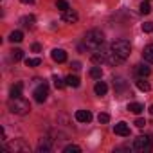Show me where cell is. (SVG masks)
<instances>
[{"instance_id": "obj_1", "label": "cell", "mask_w": 153, "mask_h": 153, "mask_svg": "<svg viewBox=\"0 0 153 153\" xmlns=\"http://www.w3.org/2000/svg\"><path fill=\"white\" fill-rule=\"evenodd\" d=\"M105 43V34L97 29H92L85 34V40H83V47H87L88 51H99L101 45Z\"/></svg>"}, {"instance_id": "obj_14", "label": "cell", "mask_w": 153, "mask_h": 153, "mask_svg": "<svg viewBox=\"0 0 153 153\" xmlns=\"http://www.w3.org/2000/svg\"><path fill=\"white\" fill-rule=\"evenodd\" d=\"M65 83L68 85V87H72V88H78L79 87V78H78V76H67V78H65Z\"/></svg>"}, {"instance_id": "obj_6", "label": "cell", "mask_w": 153, "mask_h": 153, "mask_svg": "<svg viewBox=\"0 0 153 153\" xmlns=\"http://www.w3.org/2000/svg\"><path fill=\"white\" fill-rule=\"evenodd\" d=\"M33 96H34V99H36L38 103H43V101L47 99V96H49V87H47V83H40V85L34 88Z\"/></svg>"}, {"instance_id": "obj_9", "label": "cell", "mask_w": 153, "mask_h": 153, "mask_svg": "<svg viewBox=\"0 0 153 153\" xmlns=\"http://www.w3.org/2000/svg\"><path fill=\"white\" fill-rule=\"evenodd\" d=\"M114 88H115V92L119 94V97H123L121 94L128 90V83H126L123 78H115V79H114Z\"/></svg>"}, {"instance_id": "obj_11", "label": "cell", "mask_w": 153, "mask_h": 153, "mask_svg": "<svg viewBox=\"0 0 153 153\" xmlns=\"http://www.w3.org/2000/svg\"><path fill=\"white\" fill-rule=\"evenodd\" d=\"M76 121H79V123H90L92 121V114L88 110H78V112H76Z\"/></svg>"}, {"instance_id": "obj_10", "label": "cell", "mask_w": 153, "mask_h": 153, "mask_svg": "<svg viewBox=\"0 0 153 153\" xmlns=\"http://www.w3.org/2000/svg\"><path fill=\"white\" fill-rule=\"evenodd\" d=\"M51 56H52V59H54L56 63H63V61L67 59V52H65L63 49H52Z\"/></svg>"}, {"instance_id": "obj_22", "label": "cell", "mask_w": 153, "mask_h": 153, "mask_svg": "<svg viewBox=\"0 0 153 153\" xmlns=\"http://www.w3.org/2000/svg\"><path fill=\"white\" fill-rule=\"evenodd\" d=\"M22 58H24V51H22V49H13V51H11V59H13L15 63L20 61Z\"/></svg>"}, {"instance_id": "obj_26", "label": "cell", "mask_w": 153, "mask_h": 153, "mask_svg": "<svg viewBox=\"0 0 153 153\" xmlns=\"http://www.w3.org/2000/svg\"><path fill=\"white\" fill-rule=\"evenodd\" d=\"M137 88H139V90H142V92H148L151 87H149V83H148V81H144V79H139V81H137Z\"/></svg>"}, {"instance_id": "obj_12", "label": "cell", "mask_w": 153, "mask_h": 153, "mask_svg": "<svg viewBox=\"0 0 153 153\" xmlns=\"http://www.w3.org/2000/svg\"><path fill=\"white\" fill-rule=\"evenodd\" d=\"M94 92H96L97 96H105V94L108 92L106 83H105V81H97V83H96V87H94Z\"/></svg>"}, {"instance_id": "obj_5", "label": "cell", "mask_w": 153, "mask_h": 153, "mask_svg": "<svg viewBox=\"0 0 153 153\" xmlns=\"http://www.w3.org/2000/svg\"><path fill=\"white\" fill-rule=\"evenodd\" d=\"M4 149L13 151V153H29V151H31L29 144H27L24 139H15L13 142H9L7 146H4Z\"/></svg>"}, {"instance_id": "obj_8", "label": "cell", "mask_w": 153, "mask_h": 153, "mask_svg": "<svg viewBox=\"0 0 153 153\" xmlns=\"http://www.w3.org/2000/svg\"><path fill=\"white\" fill-rule=\"evenodd\" d=\"M114 131H115L117 135H121V137H128V135H130V126H128V123L121 121V123H117V124L114 126Z\"/></svg>"}, {"instance_id": "obj_3", "label": "cell", "mask_w": 153, "mask_h": 153, "mask_svg": "<svg viewBox=\"0 0 153 153\" xmlns=\"http://www.w3.org/2000/svg\"><path fill=\"white\" fill-rule=\"evenodd\" d=\"M7 106H9V110H11L13 114H18V115H25V114H29V110H31L29 101H25L24 97H11L9 103H7Z\"/></svg>"}, {"instance_id": "obj_21", "label": "cell", "mask_w": 153, "mask_h": 153, "mask_svg": "<svg viewBox=\"0 0 153 153\" xmlns=\"http://www.w3.org/2000/svg\"><path fill=\"white\" fill-rule=\"evenodd\" d=\"M128 110H130L131 114H140V112H144V106H142L140 103H130V105H128Z\"/></svg>"}, {"instance_id": "obj_15", "label": "cell", "mask_w": 153, "mask_h": 153, "mask_svg": "<svg viewBox=\"0 0 153 153\" xmlns=\"http://www.w3.org/2000/svg\"><path fill=\"white\" fill-rule=\"evenodd\" d=\"M92 63H96V65H101V63H106V56L105 54H101V52H97V51H94V54H92Z\"/></svg>"}, {"instance_id": "obj_13", "label": "cell", "mask_w": 153, "mask_h": 153, "mask_svg": "<svg viewBox=\"0 0 153 153\" xmlns=\"http://www.w3.org/2000/svg\"><path fill=\"white\" fill-rule=\"evenodd\" d=\"M142 56H144V59H146V61L153 63V43H149V45H146V47H144Z\"/></svg>"}, {"instance_id": "obj_19", "label": "cell", "mask_w": 153, "mask_h": 153, "mask_svg": "<svg viewBox=\"0 0 153 153\" xmlns=\"http://www.w3.org/2000/svg\"><path fill=\"white\" fill-rule=\"evenodd\" d=\"M20 22H22V25H24V27H29V29H31V27H34V22H36V18H34L33 15H29V16H24Z\"/></svg>"}, {"instance_id": "obj_24", "label": "cell", "mask_w": 153, "mask_h": 153, "mask_svg": "<svg viewBox=\"0 0 153 153\" xmlns=\"http://www.w3.org/2000/svg\"><path fill=\"white\" fill-rule=\"evenodd\" d=\"M101 76H103L101 67H94V68L90 70V78H94V79H101Z\"/></svg>"}, {"instance_id": "obj_34", "label": "cell", "mask_w": 153, "mask_h": 153, "mask_svg": "<svg viewBox=\"0 0 153 153\" xmlns=\"http://www.w3.org/2000/svg\"><path fill=\"white\" fill-rule=\"evenodd\" d=\"M40 51H42V47H40L38 43H34V45H33V52H40Z\"/></svg>"}, {"instance_id": "obj_31", "label": "cell", "mask_w": 153, "mask_h": 153, "mask_svg": "<svg viewBox=\"0 0 153 153\" xmlns=\"http://www.w3.org/2000/svg\"><path fill=\"white\" fill-rule=\"evenodd\" d=\"M142 31L144 33H151L153 31V22H144L142 24Z\"/></svg>"}, {"instance_id": "obj_16", "label": "cell", "mask_w": 153, "mask_h": 153, "mask_svg": "<svg viewBox=\"0 0 153 153\" xmlns=\"http://www.w3.org/2000/svg\"><path fill=\"white\" fill-rule=\"evenodd\" d=\"M51 148L52 146H51V140L49 139H42L40 144H38V151L40 153H47V151H51Z\"/></svg>"}, {"instance_id": "obj_30", "label": "cell", "mask_w": 153, "mask_h": 153, "mask_svg": "<svg viewBox=\"0 0 153 153\" xmlns=\"http://www.w3.org/2000/svg\"><path fill=\"white\" fill-rule=\"evenodd\" d=\"M97 121H99L101 124H105V123L110 121V115H108V114H99V115H97Z\"/></svg>"}, {"instance_id": "obj_4", "label": "cell", "mask_w": 153, "mask_h": 153, "mask_svg": "<svg viewBox=\"0 0 153 153\" xmlns=\"http://www.w3.org/2000/svg\"><path fill=\"white\" fill-rule=\"evenodd\" d=\"M133 149L139 153H148L153 149V139L151 135H139L133 142Z\"/></svg>"}, {"instance_id": "obj_2", "label": "cell", "mask_w": 153, "mask_h": 153, "mask_svg": "<svg viewBox=\"0 0 153 153\" xmlns=\"http://www.w3.org/2000/svg\"><path fill=\"white\" fill-rule=\"evenodd\" d=\"M110 52L112 54H115L117 58H121L123 61L131 54V45H130V42H126V40H115L112 45H110Z\"/></svg>"}, {"instance_id": "obj_33", "label": "cell", "mask_w": 153, "mask_h": 153, "mask_svg": "<svg viewBox=\"0 0 153 153\" xmlns=\"http://www.w3.org/2000/svg\"><path fill=\"white\" fill-rule=\"evenodd\" d=\"M70 67H72L74 70H79V68H81V63H79V61H72V65H70Z\"/></svg>"}, {"instance_id": "obj_23", "label": "cell", "mask_w": 153, "mask_h": 153, "mask_svg": "<svg viewBox=\"0 0 153 153\" xmlns=\"http://www.w3.org/2000/svg\"><path fill=\"white\" fill-rule=\"evenodd\" d=\"M63 153H81V148L76 146V144H68L63 148Z\"/></svg>"}, {"instance_id": "obj_18", "label": "cell", "mask_w": 153, "mask_h": 153, "mask_svg": "<svg viewBox=\"0 0 153 153\" xmlns=\"http://www.w3.org/2000/svg\"><path fill=\"white\" fill-rule=\"evenodd\" d=\"M137 74L140 76V78H148V76L151 74V68L146 67V65H137Z\"/></svg>"}, {"instance_id": "obj_35", "label": "cell", "mask_w": 153, "mask_h": 153, "mask_svg": "<svg viewBox=\"0 0 153 153\" xmlns=\"http://www.w3.org/2000/svg\"><path fill=\"white\" fill-rule=\"evenodd\" d=\"M20 2H22V4H31L33 0H20Z\"/></svg>"}, {"instance_id": "obj_32", "label": "cell", "mask_w": 153, "mask_h": 153, "mask_svg": "<svg viewBox=\"0 0 153 153\" xmlns=\"http://www.w3.org/2000/svg\"><path fill=\"white\" fill-rule=\"evenodd\" d=\"M135 126H137V128H144V126H146V121L139 117V119H135Z\"/></svg>"}, {"instance_id": "obj_17", "label": "cell", "mask_w": 153, "mask_h": 153, "mask_svg": "<svg viewBox=\"0 0 153 153\" xmlns=\"http://www.w3.org/2000/svg\"><path fill=\"white\" fill-rule=\"evenodd\" d=\"M24 40V33L22 31H13L11 34H9V42L11 43H20Z\"/></svg>"}, {"instance_id": "obj_36", "label": "cell", "mask_w": 153, "mask_h": 153, "mask_svg": "<svg viewBox=\"0 0 153 153\" xmlns=\"http://www.w3.org/2000/svg\"><path fill=\"white\" fill-rule=\"evenodd\" d=\"M149 114H151V115H153V105H151V106H149Z\"/></svg>"}, {"instance_id": "obj_7", "label": "cell", "mask_w": 153, "mask_h": 153, "mask_svg": "<svg viewBox=\"0 0 153 153\" xmlns=\"http://www.w3.org/2000/svg\"><path fill=\"white\" fill-rule=\"evenodd\" d=\"M78 13L76 11H72V9H67V11H61V20L63 22H67V24H76L78 22Z\"/></svg>"}, {"instance_id": "obj_27", "label": "cell", "mask_w": 153, "mask_h": 153, "mask_svg": "<svg viewBox=\"0 0 153 153\" xmlns=\"http://www.w3.org/2000/svg\"><path fill=\"white\" fill-rule=\"evenodd\" d=\"M56 7H58L59 11H67V9H70L67 0H58V2H56Z\"/></svg>"}, {"instance_id": "obj_28", "label": "cell", "mask_w": 153, "mask_h": 153, "mask_svg": "<svg viewBox=\"0 0 153 153\" xmlns=\"http://www.w3.org/2000/svg\"><path fill=\"white\" fill-rule=\"evenodd\" d=\"M140 13H142V15H149V13H151V6H149L148 2H142V4H140Z\"/></svg>"}, {"instance_id": "obj_20", "label": "cell", "mask_w": 153, "mask_h": 153, "mask_svg": "<svg viewBox=\"0 0 153 153\" xmlns=\"http://www.w3.org/2000/svg\"><path fill=\"white\" fill-rule=\"evenodd\" d=\"M22 88H24L22 83L13 85V87H11V97H22Z\"/></svg>"}, {"instance_id": "obj_25", "label": "cell", "mask_w": 153, "mask_h": 153, "mask_svg": "<svg viewBox=\"0 0 153 153\" xmlns=\"http://www.w3.org/2000/svg\"><path fill=\"white\" fill-rule=\"evenodd\" d=\"M25 65L27 67H38V65H42V59L40 58H27L25 59Z\"/></svg>"}, {"instance_id": "obj_29", "label": "cell", "mask_w": 153, "mask_h": 153, "mask_svg": "<svg viewBox=\"0 0 153 153\" xmlns=\"http://www.w3.org/2000/svg\"><path fill=\"white\" fill-rule=\"evenodd\" d=\"M52 81H54V87H56V88H58V90H59V88H63V87H65V85H67V83H65V81H61V79H59V78H58V76H54V78H52Z\"/></svg>"}]
</instances>
